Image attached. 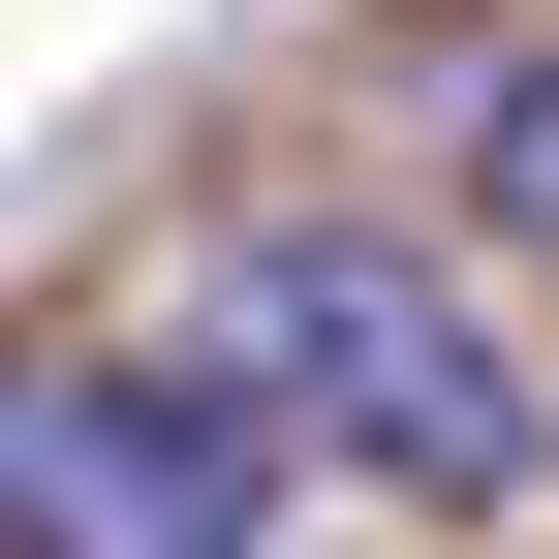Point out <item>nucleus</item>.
<instances>
[{"label": "nucleus", "instance_id": "f257e3e1", "mask_svg": "<svg viewBox=\"0 0 559 559\" xmlns=\"http://www.w3.org/2000/svg\"><path fill=\"white\" fill-rule=\"evenodd\" d=\"M187 373L280 466L404 498V528H559V373L498 342V249H436V218H342V187L218 218L187 249Z\"/></svg>", "mask_w": 559, "mask_h": 559}, {"label": "nucleus", "instance_id": "f03ea898", "mask_svg": "<svg viewBox=\"0 0 559 559\" xmlns=\"http://www.w3.org/2000/svg\"><path fill=\"white\" fill-rule=\"evenodd\" d=\"M280 498H311V466H280L187 342L0 311V559H280Z\"/></svg>", "mask_w": 559, "mask_h": 559}, {"label": "nucleus", "instance_id": "7ed1b4c3", "mask_svg": "<svg viewBox=\"0 0 559 559\" xmlns=\"http://www.w3.org/2000/svg\"><path fill=\"white\" fill-rule=\"evenodd\" d=\"M466 249L559 280V62H498V94H466Z\"/></svg>", "mask_w": 559, "mask_h": 559}]
</instances>
